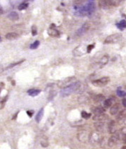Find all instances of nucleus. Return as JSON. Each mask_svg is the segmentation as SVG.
Wrapping results in <instances>:
<instances>
[{
	"label": "nucleus",
	"mask_w": 126,
	"mask_h": 149,
	"mask_svg": "<svg viewBox=\"0 0 126 149\" xmlns=\"http://www.w3.org/2000/svg\"><path fill=\"white\" fill-rule=\"evenodd\" d=\"M81 85V83L80 81H76L69 86L62 88L60 91V95L63 97L69 96L73 92H76L78 89H80Z\"/></svg>",
	"instance_id": "f257e3e1"
},
{
	"label": "nucleus",
	"mask_w": 126,
	"mask_h": 149,
	"mask_svg": "<svg viewBox=\"0 0 126 149\" xmlns=\"http://www.w3.org/2000/svg\"><path fill=\"white\" fill-rule=\"evenodd\" d=\"M95 9V0H89L85 6L81 7L78 10V12L81 16H89L94 12Z\"/></svg>",
	"instance_id": "f03ea898"
},
{
	"label": "nucleus",
	"mask_w": 126,
	"mask_h": 149,
	"mask_svg": "<svg viewBox=\"0 0 126 149\" xmlns=\"http://www.w3.org/2000/svg\"><path fill=\"white\" fill-rule=\"evenodd\" d=\"M122 35L121 34L116 33V34H114V35H109L104 40V44H115L119 41L121 39Z\"/></svg>",
	"instance_id": "7ed1b4c3"
},
{
	"label": "nucleus",
	"mask_w": 126,
	"mask_h": 149,
	"mask_svg": "<svg viewBox=\"0 0 126 149\" xmlns=\"http://www.w3.org/2000/svg\"><path fill=\"white\" fill-rule=\"evenodd\" d=\"M109 81H110L109 77L104 76L102 78L93 80L92 82V85H95V86H97V87H102V86H104V85H107L108 83H109Z\"/></svg>",
	"instance_id": "20e7f679"
},
{
	"label": "nucleus",
	"mask_w": 126,
	"mask_h": 149,
	"mask_svg": "<svg viewBox=\"0 0 126 149\" xmlns=\"http://www.w3.org/2000/svg\"><path fill=\"white\" fill-rule=\"evenodd\" d=\"M76 77H74V76H70V77H68V78H64V80H62V81H60V82L58 83L57 85L60 88H64V87H67V86H69L71 84H72L73 83H74Z\"/></svg>",
	"instance_id": "39448f33"
},
{
	"label": "nucleus",
	"mask_w": 126,
	"mask_h": 149,
	"mask_svg": "<svg viewBox=\"0 0 126 149\" xmlns=\"http://www.w3.org/2000/svg\"><path fill=\"white\" fill-rule=\"evenodd\" d=\"M102 137H101L100 134L97 132H93L89 134V142L91 144H96L100 142Z\"/></svg>",
	"instance_id": "423d86ee"
},
{
	"label": "nucleus",
	"mask_w": 126,
	"mask_h": 149,
	"mask_svg": "<svg viewBox=\"0 0 126 149\" xmlns=\"http://www.w3.org/2000/svg\"><path fill=\"white\" fill-rule=\"evenodd\" d=\"M108 62H109V56L105 55L102 57V59H101L100 62L95 63L94 66L95 67V69H96V68L97 69H100L102 67H104L106 64H107Z\"/></svg>",
	"instance_id": "0eeeda50"
},
{
	"label": "nucleus",
	"mask_w": 126,
	"mask_h": 149,
	"mask_svg": "<svg viewBox=\"0 0 126 149\" xmlns=\"http://www.w3.org/2000/svg\"><path fill=\"white\" fill-rule=\"evenodd\" d=\"M83 45L81 46H78V47H76V49L74 51H73L74 55H75V56H81V55H84L86 52H87V47L85 48H82Z\"/></svg>",
	"instance_id": "6e6552de"
},
{
	"label": "nucleus",
	"mask_w": 126,
	"mask_h": 149,
	"mask_svg": "<svg viewBox=\"0 0 126 149\" xmlns=\"http://www.w3.org/2000/svg\"><path fill=\"white\" fill-rule=\"evenodd\" d=\"M90 28V25L88 23H85V24H83L81 27L78 30H77V32H76V35L78 36V37H80V36H82L83 35H84L85 32H87L88 30H89Z\"/></svg>",
	"instance_id": "1a4fd4ad"
},
{
	"label": "nucleus",
	"mask_w": 126,
	"mask_h": 149,
	"mask_svg": "<svg viewBox=\"0 0 126 149\" xmlns=\"http://www.w3.org/2000/svg\"><path fill=\"white\" fill-rule=\"evenodd\" d=\"M107 130L109 131V132L110 134H114L115 133L118 129H117V125H116V123L114 121V120H111L109 123L108 124V127Z\"/></svg>",
	"instance_id": "9d476101"
},
{
	"label": "nucleus",
	"mask_w": 126,
	"mask_h": 149,
	"mask_svg": "<svg viewBox=\"0 0 126 149\" xmlns=\"http://www.w3.org/2000/svg\"><path fill=\"white\" fill-rule=\"evenodd\" d=\"M115 100H116V98H115L114 97H111L109 98L105 99L104 101V107L105 109L110 108L111 106L113 105V104L114 103Z\"/></svg>",
	"instance_id": "9b49d317"
},
{
	"label": "nucleus",
	"mask_w": 126,
	"mask_h": 149,
	"mask_svg": "<svg viewBox=\"0 0 126 149\" xmlns=\"http://www.w3.org/2000/svg\"><path fill=\"white\" fill-rule=\"evenodd\" d=\"M95 127L96 128L97 131L99 132H102L104 131V128H105V123H104V121H96V123H95L94 124Z\"/></svg>",
	"instance_id": "f8f14e48"
},
{
	"label": "nucleus",
	"mask_w": 126,
	"mask_h": 149,
	"mask_svg": "<svg viewBox=\"0 0 126 149\" xmlns=\"http://www.w3.org/2000/svg\"><path fill=\"white\" fill-rule=\"evenodd\" d=\"M108 118L107 115L104 113H100V114H96L94 116L92 117V119L95 121H104Z\"/></svg>",
	"instance_id": "ddd939ff"
},
{
	"label": "nucleus",
	"mask_w": 126,
	"mask_h": 149,
	"mask_svg": "<svg viewBox=\"0 0 126 149\" xmlns=\"http://www.w3.org/2000/svg\"><path fill=\"white\" fill-rule=\"evenodd\" d=\"M120 109V105L118 103H115L114 104H113L111 107L110 110H109V112H110V114L112 115V116H115L119 112Z\"/></svg>",
	"instance_id": "4468645a"
},
{
	"label": "nucleus",
	"mask_w": 126,
	"mask_h": 149,
	"mask_svg": "<svg viewBox=\"0 0 126 149\" xmlns=\"http://www.w3.org/2000/svg\"><path fill=\"white\" fill-rule=\"evenodd\" d=\"M78 139L79 141H82V142H85V140L89 139V135L88 136L86 134V132L85 131H82L78 134Z\"/></svg>",
	"instance_id": "2eb2a0df"
},
{
	"label": "nucleus",
	"mask_w": 126,
	"mask_h": 149,
	"mask_svg": "<svg viewBox=\"0 0 126 149\" xmlns=\"http://www.w3.org/2000/svg\"><path fill=\"white\" fill-rule=\"evenodd\" d=\"M48 34L49 36L53 37H57L60 35L59 32L57 30H55L54 28H52V27H50L48 30Z\"/></svg>",
	"instance_id": "dca6fc26"
},
{
	"label": "nucleus",
	"mask_w": 126,
	"mask_h": 149,
	"mask_svg": "<svg viewBox=\"0 0 126 149\" xmlns=\"http://www.w3.org/2000/svg\"><path fill=\"white\" fill-rule=\"evenodd\" d=\"M98 5L101 9H107L108 8L110 7L107 0H98Z\"/></svg>",
	"instance_id": "f3484780"
},
{
	"label": "nucleus",
	"mask_w": 126,
	"mask_h": 149,
	"mask_svg": "<svg viewBox=\"0 0 126 149\" xmlns=\"http://www.w3.org/2000/svg\"><path fill=\"white\" fill-rule=\"evenodd\" d=\"M92 112L95 115L100 114V113H104L105 112V108L104 107H93L92 109Z\"/></svg>",
	"instance_id": "a211bd4d"
},
{
	"label": "nucleus",
	"mask_w": 126,
	"mask_h": 149,
	"mask_svg": "<svg viewBox=\"0 0 126 149\" xmlns=\"http://www.w3.org/2000/svg\"><path fill=\"white\" fill-rule=\"evenodd\" d=\"M5 37H6V39L8 40H14V39H18L19 35L16 32H9V33H7Z\"/></svg>",
	"instance_id": "6ab92c4d"
},
{
	"label": "nucleus",
	"mask_w": 126,
	"mask_h": 149,
	"mask_svg": "<svg viewBox=\"0 0 126 149\" xmlns=\"http://www.w3.org/2000/svg\"><path fill=\"white\" fill-rule=\"evenodd\" d=\"M44 109L41 108L40 110L39 111V112L37 113L36 116H35V120L37 123H39L41 121V119L43 118V116H44Z\"/></svg>",
	"instance_id": "aec40b11"
},
{
	"label": "nucleus",
	"mask_w": 126,
	"mask_h": 149,
	"mask_svg": "<svg viewBox=\"0 0 126 149\" xmlns=\"http://www.w3.org/2000/svg\"><path fill=\"white\" fill-rule=\"evenodd\" d=\"M8 18L12 21H16L18 20L19 16L16 11H12L8 15Z\"/></svg>",
	"instance_id": "412c9836"
},
{
	"label": "nucleus",
	"mask_w": 126,
	"mask_h": 149,
	"mask_svg": "<svg viewBox=\"0 0 126 149\" xmlns=\"http://www.w3.org/2000/svg\"><path fill=\"white\" fill-rule=\"evenodd\" d=\"M40 92H41V90L39 89H30L28 91V94L32 97L37 96Z\"/></svg>",
	"instance_id": "4be33fe9"
},
{
	"label": "nucleus",
	"mask_w": 126,
	"mask_h": 149,
	"mask_svg": "<svg viewBox=\"0 0 126 149\" xmlns=\"http://www.w3.org/2000/svg\"><path fill=\"white\" fill-rule=\"evenodd\" d=\"M104 99H105V97H104V95L101 94H96V95L93 97V100L95 101V102L99 103V102H101V101H104V100H105Z\"/></svg>",
	"instance_id": "5701e85b"
},
{
	"label": "nucleus",
	"mask_w": 126,
	"mask_h": 149,
	"mask_svg": "<svg viewBox=\"0 0 126 149\" xmlns=\"http://www.w3.org/2000/svg\"><path fill=\"white\" fill-rule=\"evenodd\" d=\"M109 6H118L121 3V0H107Z\"/></svg>",
	"instance_id": "b1692460"
},
{
	"label": "nucleus",
	"mask_w": 126,
	"mask_h": 149,
	"mask_svg": "<svg viewBox=\"0 0 126 149\" xmlns=\"http://www.w3.org/2000/svg\"><path fill=\"white\" fill-rule=\"evenodd\" d=\"M116 92L118 96L120 97H125L126 96V92L122 90L121 87H119L117 89Z\"/></svg>",
	"instance_id": "393cba45"
},
{
	"label": "nucleus",
	"mask_w": 126,
	"mask_h": 149,
	"mask_svg": "<svg viewBox=\"0 0 126 149\" xmlns=\"http://www.w3.org/2000/svg\"><path fill=\"white\" fill-rule=\"evenodd\" d=\"M117 26L119 29H125L126 28V21L125 20H122L121 21H120L118 24H117Z\"/></svg>",
	"instance_id": "a878e982"
},
{
	"label": "nucleus",
	"mask_w": 126,
	"mask_h": 149,
	"mask_svg": "<svg viewBox=\"0 0 126 149\" xmlns=\"http://www.w3.org/2000/svg\"><path fill=\"white\" fill-rule=\"evenodd\" d=\"M81 116L84 119H88L91 116V113H87L85 111H83L82 112H81Z\"/></svg>",
	"instance_id": "bb28decb"
},
{
	"label": "nucleus",
	"mask_w": 126,
	"mask_h": 149,
	"mask_svg": "<svg viewBox=\"0 0 126 149\" xmlns=\"http://www.w3.org/2000/svg\"><path fill=\"white\" fill-rule=\"evenodd\" d=\"M28 7V3H23V4H21L18 6V10L20 11H22V10L26 9Z\"/></svg>",
	"instance_id": "cd10ccee"
},
{
	"label": "nucleus",
	"mask_w": 126,
	"mask_h": 149,
	"mask_svg": "<svg viewBox=\"0 0 126 149\" xmlns=\"http://www.w3.org/2000/svg\"><path fill=\"white\" fill-rule=\"evenodd\" d=\"M88 0H73L74 4L75 5H81L83 3H85V2H87Z\"/></svg>",
	"instance_id": "c85d7f7f"
},
{
	"label": "nucleus",
	"mask_w": 126,
	"mask_h": 149,
	"mask_svg": "<svg viewBox=\"0 0 126 149\" xmlns=\"http://www.w3.org/2000/svg\"><path fill=\"white\" fill-rule=\"evenodd\" d=\"M39 46V41H35L33 44H32L30 45V48H31V49H36Z\"/></svg>",
	"instance_id": "c756f323"
},
{
	"label": "nucleus",
	"mask_w": 126,
	"mask_h": 149,
	"mask_svg": "<svg viewBox=\"0 0 126 149\" xmlns=\"http://www.w3.org/2000/svg\"><path fill=\"white\" fill-rule=\"evenodd\" d=\"M24 61H25V60H21V61H20V62H16V63H14V64H10V66H9V67H7V68L9 69V68H11V67H15V66H16V65H18V64H21V63H23Z\"/></svg>",
	"instance_id": "7c9ffc66"
},
{
	"label": "nucleus",
	"mask_w": 126,
	"mask_h": 149,
	"mask_svg": "<svg viewBox=\"0 0 126 149\" xmlns=\"http://www.w3.org/2000/svg\"><path fill=\"white\" fill-rule=\"evenodd\" d=\"M55 95H56V92H55V91H53L52 92H50V95H49V97H48V99H49V100H50V99H53V98L55 96Z\"/></svg>",
	"instance_id": "2f4dec72"
},
{
	"label": "nucleus",
	"mask_w": 126,
	"mask_h": 149,
	"mask_svg": "<svg viewBox=\"0 0 126 149\" xmlns=\"http://www.w3.org/2000/svg\"><path fill=\"white\" fill-rule=\"evenodd\" d=\"M94 48V45H89L87 46V53H90V51L92 50V48Z\"/></svg>",
	"instance_id": "473e14b6"
},
{
	"label": "nucleus",
	"mask_w": 126,
	"mask_h": 149,
	"mask_svg": "<svg viewBox=\"0 0 126 149\" xmlns=\"http://www.w3.org/2000/svg\"><path fill=\"white\" fill-rule=\"evenodd\" d=\"M32 35H33V36H35V35H36L37 34V29H36V28H35V26H33V27H32Z\"/></svg>",
	"instance_id": "72a5a7b5"
},
{
	"label": "nucleus",
	"mask_w": 126,
	"mask_h": 149,
	"mask_svg": "<svg viewBox=\"0 0 126 149\" xmlns=\"http://www.w3.org/2000/svg\"><path fill=\"white\" fill-rule=\"evenodd\" d=\"M33 113H34V111H27V114L28 115V116H29V117H32V116H33Z\"/></svg>",
	"instance_id": "f704fd0d"
},
{
	"label": "nucleus",
	"mask_w": 126,
	"mask_h": 149,
	"mask_svg": "<svg viewBox=\"0 0 126 149\" xmlns=\"http://www.w3.org/2000/svg\"><path fill=\"white\" fill-rule=\"evenodd\" d=\"M122 103H123V105L125 106L126 108V97H124L123 99V100H122Z\"/></svg>",
	"instance_id": "c9c22d12"
},
{
	"label": "nucleus",
	"mask_w": 126,
	"mask_h": 149,
	"mask_svg": "<svg viewBox=\"0 0 126 149\" xmlns=\"http://www.w3.org/2000/svg\"><path fill=\"white\" fill-rule=\"evenodd\" d=\"M123 141L124 144H126V134H124L123 137Z\"/></svg>",
	"instance_id": "e433bc0d"
},
{
	"label": "nucleus",
	"mask_w": 126,
	"mask_h": 149,
	"mask_svg": "<svg viewBox=\"0 0 126 149\" xmlns=\"http://www.w3.org/2000/svg\"><path fill=\"white\" fill-rule=\"evenodd\" d=\"M18 114V113H16V115H15V116H14V118H13V120H15L16 118V117H17V115Z\"/></svg>",
	"instance_id": "4c0bfd02"
},
{
	"label": "nucleus",
	"mask_w": 126,
	"mask_h": 149,
	"mask_svg": "<svg viewBox=\"0 0 126 149\" xmlns=\"http://www.w3.org/2000/svg\"><path fill=\"white\" fill-rule=\"evenodd\" d=\"M11 84L13 85H16V83H15V80H12V81H11Z\"/></svg>",
	"instance_id": "58836bf2"
},
{
	"label": "nucleus",
	"mask_w": 126,
	"mask_h": 149,
	"mask_svg": "<svg viewBox=\"0 0 126 149\" xmlns=\"http://www.w3.org/2000/svg\"><path fill=\"white\" fill-rule=\"evenodd\" d=\"M121 2H122V1H125V0H121Z\"/></svg>",
	"instance_id": "ea45409f"
}]
</instances>
